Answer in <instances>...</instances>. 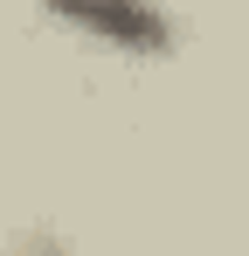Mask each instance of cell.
Instances as JSON below:
<instances>
[{
    "label": "cell",
    "mask_w": 249,
    "mask_h": 256,
    "mask_svg": "<svg viewBox=\"0 0 249 256\" xmlns=\"http://www.w3.org/2000/svg\"><path fill=\"white\" fill-rule=\"evenodd\" d=\"M35 7L70 42H90L124 62H166L180 48V21L166 0H35Z\"/></svg>",
    "instance_id": "6da1fadb"
}]
</instances>
